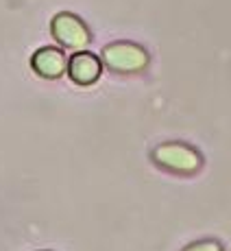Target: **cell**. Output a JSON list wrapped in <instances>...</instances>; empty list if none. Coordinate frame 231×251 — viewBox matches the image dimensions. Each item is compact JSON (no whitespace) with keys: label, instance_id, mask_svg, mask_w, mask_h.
<instances>
[{"label":"cell","instance_id":"obj_2","mask_svg":"<svg viewBox=\"0 0 231 251\" xmlns=\"http://www.w3.org/2000/svg\"><path fill=\"white\" fill-rule=\"evenodd\" d=\"M157 164L166 168H172V171H179V173H194L196 168L201 166V157L194 149L185 147V144H162V147L155 149L153 153Z\"/></svg>","mask_w":231,"mask_h":251},{"label":"cell","instance_id":"obj_5","mask_svg":"<svg viewBox=\"0 0 231 251\" xmlns=\"http://www.w3.org/2000/svg\"><path fill=\"white\" fill-rule=\"evenodd\" d=\"M33 68L42 76H59L64 75V70H68V61H66L64 50L48 46L33 55Z\"/></svg>","mask_w":231,"mask_h":251},{"label":"cell","instance_id":"obj_6","mask_svg":"<svg viewBox=\"0 0 231 251\" xmlns=\"http://www.w3.org/2000/svg\"><path fill=\"white\" fill-rule=\"evenodd\" d=\"M184 251H223V249H220V245L216 243V240H203V243L190 245V247Z\"/></svg>","mask_w":231,"mask_h":251},{"label":"cell","instance_id":"obj_1","mask_svg":"<svg viewBox=\"0 0 231 251\" xmlns=\"http://www.w3.org/2000/svg\"><path fill=\"white\" fill-rule=\"evenodd\" d=\"M103 59L109 68L118 72H138L148 64L146 50L129 42H116V44L105 46Z\"/></svg>","mask_w":231,"mask_h":251},{"label":"cell","instance_id":"obj_4","mask_svg":"<svg viewBox=\"0 0 231 251\" xmlns=\"http://www.w3.org/2000/svg\"><path fill=\"white\" fill-rule=\"evenodd\" d=\"M68 75L74 83L88 85L94 83L100 76V61L98 57L92 55V52H76L74 57L68 61Z\"/></svg>","mask_w":231,"mask_h":251},{"label":"cell","instance_id":"obj_3","mask_svg":"<svg viewBox=\"0 0 231 251\" xmlns=\"http://www.w3.org/2000/svg\"><path fill=\"white\" fill-rule=\"evenodd\" d=\"M52 35L59 44L68 48H83L90 42V33L85 24L72 13H59L52 20Z\"/></svg>","mask_w":231,"mask_h":251}]
</instances>
